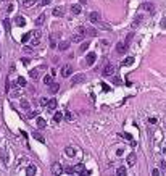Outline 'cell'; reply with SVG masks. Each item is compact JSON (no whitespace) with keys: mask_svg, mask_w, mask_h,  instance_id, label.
<instances>
[{"mask_svg":"<svg viewBox=\"0 0 166 176\" xmlns=\"http://www.w3.org/2000/svg\"><path fill=\"white\" fill-rule=\"evenodd\" d=\"M84 36H86V27L79 26L76 29V32H74V36H73V42H81L82 39H84Z\"/></svg>","mask_w":166,"mask_h":176,"instance_id":"1","label":"cell"},{"mask_svg":"<svg viewBox=\"0 0 166 176\" xmlns=\"http://www.w3.org/2000/svg\"><path fill=\"white\" fill-rule=\"evenodd\" d=\"M115 70H116V68H115V65H113V63H108L106 66L103 68V71H102V75H103V76H111L113 73H115Z\"/></svg>","mask_w":166,"mask_h":176,"instance_id":"2","label":"cell"},{"mask_svg":"<svg viewBox=\"0 0 166 176\" xmlns=\"http://www.w3.org/2000/svg\"><path fill=\"white\" fill-rule=\"evenodd\" d=\"M73 75V66L71 65H64V66L61 68V76L63 78H69Z\"/></svg>","mask_w":166,"mask_h":176,"instance_id":"3","label":"cell"},{"mask_svg":"<svg viewBox=\"0 0 166 176\" xmlns=\"http://www.w3.org/2000/svg\"><path fill=\"white\" fill-rule=\"evenodd\" d=\"M40 37H42V32H39V31H32V41H31V44H32V45H39Z\"/></svg>","mask_w":166,"mask_h":176,"instance_id":"4","label":"cell"},{"mask_svg":"<svg viewBox=\"0 0 166 176\" xmlns=\"http://www.w3.org/2000/svg\"><path fill=\"white\" fill-rule=\"evenodd\" d=\"M116 52H118L119 55L126 53V52H127V44H126V42H119V44L116 45Z\"/></svg>","mask_w":166,"mask_h":176,"instance_id":"5","label":"cell"},{"mask_svg":"<svg viewBox=\"0 0 166 176\" xmlns=\"http://www.w3.org/2000/svg\"><path fill=\"white\" fill-rule=\"evenodd\" d=\"M87 18H89L90 23H98V21H100V13H97V12H90Z\"/></svg>","mask_w":166,"mask_h":176,"instance_id":"6","label":"cell"},{"mask_svg":"<svg viewBox=\"0 0 166 176\" xmlns=\"http://www.w3.org/2000/svg\"><path fill=\"white\" fill-rule=\"evenodd\" d=\"M45 66H44V65H42V66H39V68H32L31 71H29V76L32 78V79H37L39 78V73H40V70H44Z\"/></svg>","mask_w":166,"mask_h":176,"instance_id":"7","label":"cell"},{"mask_svg":"<svg viewBox=\"0 0 166 176\" xmlns=\"http://www.w3.org/2000/svg\"><path fill=\"white\" fill-rule=\"evenodd\" d=\"M52 173L57 174V176H58V174H63V166H61L60 163H53V165H52Z\"/></svg>","mask_w":166,"mask_h":176,"instance_id":"8","label":"cell"},{"mask_svg":"<svg viewBox=\"0 0 166 176\" xmlns=\"http://www.w3.org/2000/svg\"><path fill=\"white\" fill-rule=\"evenodd\" d=\"M52 15H53V16H57V18L63 16V15H64V7H55L53 10H52Z\"/></svg>","mask_w":166,"mask_h":176,"instance_id":"9","label":"cell"},{"mask_svg":"<svg viewBox=\"0 0 166 176\" xmlns=\"http://www.w3.org/2000/svg\"><path fill=\"white\" fill-rule=\"evenodd\" d=\"M73 171H74V174H82L86 171V168H84V165H82V163H78V165L73 166Z\"/></svg>","mask_w":166,"mask_h":176,"instance_id":"10","label":"cell"},{"mask_svg":"<svg viewBox=\"0 0 166 176\" xmlns=\"http://www.w3.org/2000/svg\"><path fill=\"white\" fill-rule=\"evenodd\" d=\"M95 60H97V55H95L94 52L87 53V57H86V63H87V65H94V63H95Z\"/></svg>","mask_w":166,"mask_h":176,"instance_id":"11","label":"cell"},{"mask_svg":"<svg viewBox=\"0 0 166 176\" xmlns=\"http://www.w3.org/2000/svg\"><path fill=\"white\" fill-rule=\"evenodd\" d=\"M86 81V75H76L71 79V84H78V82H84Z\"/></svg>","mask_w":166,"mask_h":176,"instance_id":"12","label":"cell"},{"mask_svg":"<svg viewBox=\"0 0 166 176\" xmlns=\"http://www.w3.org/2000/svg\"><path fill=\"white\" fill-rule=\"evenodd\" d=\"M0 158H2L3 165H8V152H7V149H0Z\"/></svg>","mask_w":166,"mask_h":176,"instance_id":"13","label":"cell"},{"mask_svg":"<svg viewBox=\"0 0 166 176\" xmlns=\"http://www.w3.org/2000/svg\"><path fill=\"white\" fill-rule=\"evenodd\" d=\"M135 160H137L135 154H129V155H127V158H126V163H127L129 166H132V165L135 163Z\"/></svg>","mask_w":166,"mask_h":176,"instance_id":"14","label":"cell"},{"mask_svg":"<svg viewBox=\"0 0 166 176\" xmlns=\"http://www.w3.org/2000/svg\"><path fill=\"white\" fill-rule=\"evenodd\" d=\"M55 108H57V99L49 100V104H47V110H49V112H53Z\"/></svg>","mask_w":166,"mask_h":176,"instance_id":"15","label":"cell"},{"mask_svg":"<svg viewBox=\"0 0 166 176\" xmlns=\"http://www.w3.org/2000/svg\"><path fill=\"white\" fill-rule=\"evenodd\" d=\"M119 136H121L123 139H126V141H129V142H131V145H132V147L135 145V141L132 139V136H131V134H127V133H123V134H119Z\"/></svg>","mask_w":166,"mask_h":176,"instance_id":"16","label":"cell"},{"mask_svg":"<svg viewBox=\"0 0 166 176\" xmlns=\"http://www.w3.org/2000/svg\"><path fill=\"white\" fill-rule=\"evenodd\" d=\"M82 12V8H81V5H78V3H74V5H71V13L73 15H79Z\"/></svg>","mask_w":166,"mask_h":176,"instance_id":"17","label":"cell"},{"mask_svg":"<svg viewBox=\"0 0 166 176\" xmlns=\"http://www.w3.org/2000/svg\"><path fill=\"white\" fill-rule=\"evenodd\" d=\"M15 24L20 26V27H23V26L26 24V20H24L23 16H16V18H15Z\"/></svg>","mask_w":166,"mask_h":176,"instance_id":"18","label":"cell"},{"mask_svg":"<svg viewBox=\"0 0 166 176\" xmlns=\"http://www.w3.org/2000/svg\"><path fill=\"white\" fill-rule=\"evenodd\" d=\"M64 154L68 157H76V149L74 147H66V149H64Z\"/></svg>","mask_w":166,"mask_h":176,"instance_id":"19","label":"cell"},{"mask_svg":"<svg viewBox=\"0 0 166 176\" xmlns=\"http://www.w3.org/2000/svg\"><path fill=\"white\" fill-rule=\"evenodd\" d=\"M134 60H135L134 57H127V58H124V60H123V63H121V65H123V66H131V65L134 63Z\"/></svg>","mask_w":166,"mask_h":176,"instance_id":"20","label":"cell"},{"mask_svg":"<svg viewBox=\"0 0 166 176\" xmlns=\"http://www.w3.org/2000/svg\"><path fill=\"white\" fill-rule=\"evenodd\" d=\"M35 124H37V128H40V129H44L45 126H47V123H45V120L44 118H37V120H35Z\"/></svg>","mask_w":166,"mask_h":176,"instance_id":"21","label":"cell"},{"mask_svg":"<svg viewBox=\"0 0 166 176\" xmlns=\"http://www.w3.org/2000/svg\"><path fill=\"white\" fill-rule=\"evenodd\" d=\"M32 137L35 139V141H39V142H45V139H44V136L39 133V131H35V133H32Z\"/></svg>","mask_w":166,"mask_h":176,"instance_id":"22","label":"cell"},{"mask_svg":"<svg viewBox=\"0 0 166 176\" xmlns=\"http://www.w3.org/2000/svg\"><path fill=\"white\" fill-rule=\"evenodd\" d=\"M69 47V41H61L60 44H58V49L60 50H66Z\"/></svg>","mask_w":166,"mask_h":176,"instance_id":"23","label":"cell"},{"mask_svg":"<svg viewBox=\"0 0 166 176\" xmlns=\"http://www.w3.org/2000/svg\"><path fill=\"white\" fill-rule=\"evenodd\" d=\"M58 89H60V86L57 84V82H53V84L50 82V86H49V90L52 92V94H55V92H58Z\"/></svg>","mask_w":166,"mask_h":176,"instance_id":"24","label":"cell"},{"mask_svg":"<svg viewBox=\"0 0 166 176\" xmlns=\"http://www.w3.org/2000/svg\"><path fill=\"white\" fill-rule=\"evenodd\" d=\"M26 173L29 174V176H34V174H35V166H34V165H27Z\"/></svg>","mask_w":166,"mask_h":176,"instance_id":"25","label":"cell"},{"mask_svg":"<svg viewBox=\"0 0 166 176\" xmlns=\"http://www.w3.org/2000/svg\"><path fill=\"white\" fill-rule=\"evenodd\" d=\"M35 2H39V0H23V7H24V8H29V7H32Z\"/></svg>","mask_w":166,"mask_h":176,"instance_id":"26","label":"cell"},{"mask_svg":"<svg viewBox=\"0 0 166 176\" xmlns=\"http://www.w3.org/2000/svg\"><path fill=\"white\" fill-rule=\"evenodd\" d=\"M142 7H144V10H147V12H150V13L153 12V3H152V2H145V3H144Z\"/></svg>","mask_w":166,"mask_h":176,"instance_id":"27","label":"cell"},{"mask_svg":"<svg viewBox=\"0 0 166 176\" xmlns=\"http://www.w3.org/2000/svg\"><path fill=\"white\" fill-rule=\"evenodd\" d=\"M61 120H63V113H61V112H57V113L53 115V121H55V123H60Z\"/></svg>","mask_w":166,"mask_h":176,"instance_id":"28","label":"cell"},{"mask_svg":"<svg viewBox=\"0 0 166 176\" xmlns=\"http://www.w3.org/2000/svg\"><path fill=\"white\" fill-rule=\"evenodd\" d=\"M31 37H32V32H26V34H23V37H21V42H27V41H31Z\"/></svg>","mask_w":166,"mask_h":176,"instance_id":"29","label":"cell"},{"mask_svg":"<svg viewBox=\"0 0 166 176\" xmlns=\"http://www.w3.org/2000/svg\"><path fill=\"white\" fill-rule=\"evenodd\" d=\"M44 21H45V15H39L37 20H35V24L40 26V24H44Z\"/></svg>","mask_w":166,"mask_h":176,"instance_id":"30","label":"cell"},{"mask_svg":"<svg viewBox=\"0 0 166 176\" xmlns=\"http://www.w3.org/2000/svg\"><path fill=\"white\" fill-rule=\"evenodd\" d=\"M140 21H142V16H140V15H137V16H135V20H134V23H132V27H137V26L140 24Z\"/></svg>","mask_w":166,"mask_h":176,"instance_id":"31","label":"cell"},{"mask_svg":"<svg viewBox=\"0 0 166 176\" xmlns=\"http://www.w3.org/2000/svg\"><path fill=\"white\" fill-rule=\"evenodd\" d=\"M16 82H18V86H20V87H24V86H26V79H24L23 76L18 78V79H16Z\"/></svg>","mask_w":166,"mask_h":176,"instance_id":"32","label":"cell"},{"mask_svg":"<svg viewBox=\"0 0 166 176\" xmlns=\"http://www.w3.org/2000/svg\"><path fill=\"white\" fill-rule=\"evenodd\" d=\"M89 45H90L89 42H82V44H81V47H79V52H86V50L89 49Z\"/></svg>","mask_w":166,"mask_h":176,"instance_id":"33","label":"cell"},{"mask_svg":"<svg viewBox=\"0 0 166 176\" xmlns=\"http://www.w3.org/2000/svg\"><path fill=\"white\" fill-rule=\"evenodd\" d=\"M63 174H74V171H73L71 166H64V168H63Z\"/></svg>","mask_w":166,"mask_h":176,"instance_id":"34","label":"cell"},{"mask_svg":"<svg viewBox=\"0 0 166 176\" xmlns=\"http://www.w3.org/2000/svg\"><path fill=\"white\" fill-rule=\"evenodd\" d=\"M21 108H24V110H29V102H27L26 99H21Z\"/></svg>","mask_w":166,"mask_h":176,"instance_id":"35","label":"cell"},{"mask_svg":"<svg viewBox=\"0 0 166 176\" xmlns=\"http://www.w3.org/2000/svg\"><path fill=\"white\" fill-rule=\"evenodd\" d=\"M116 173H118L119 176H124V174H126V166H119V168L116 170Z\"/></svg>","mask_w":166,"mask_h":176,"instance_id":"36","label":"cell"},{"mask_svg":"<svg viewBox=\"0 0 166 176\" xmlns=\"http://www.w3.org/2000/svg\"><path fill=\"white\" fill-rule=\"evenodd\" d=\"M50 47H52V49H53V47H58V44H57V41H55L53 36H50Z\"/></svg>","mask_w":166,"mask_h":176,"instance_id":"37","label":"cell"},{"mask_svg":"<svg viewBox=\"0 0 166 176\" xmlns=\"http://www.w3.org/2000/svg\"><path fill=\"white\" fill-rule=\"evenodd\" d=\"M3 26H5V31L10 32V21H8V20H3Z\"/></svg>","mask_w":166,"mask_h":176,"instance_id":"38","label":"cell"},{"mask_svg":"<svg viewBox=\"0 0 166 176\" xmlns=\"http://www.w3.org/2000/svg\"><path fill=\"white\" fill-rule=\"evenodd\" d=\"M132 37H134V32H129V34H127V37H126V41H124V42H126V44H129V42H131V41H132Z\"/></svg>","mask_w":166,"mask_h":176,"instance_id":"39","label":"cell"},{"mask_svg":"<svg viewBox=\"0 0 166 176\" xmlns=\"http://www.w3.org/2000/svg\"><path fill=\"white\" fill-rule=\"evenodd\" d=\"M35 116H37V112H29V113H27V118H29V120H32Z\"/></svg>","mask_w":166,"mask_h":176,"instance_id":"40","label":"cell"},{"mask_svg":"<svg viewBox=\"0 0 166 176\" xmlns=\"http://www.w3.org/2000/svg\"><path fill=\"white\" fill-rule=\"evenodd\" d=\"M52 82V76H45L44 78V84H50Z\"/></svg>","mask_w":166,"mask_h":176,"instance_id":"41","label":"cell"},{"mask_svg":"<svg viewBox=\"0 0 166 176\" xmlns=\"http://www.w3.org/2000/svg\"><path fill=\"white\" fill-rule=\"evenodd\" d=\"M89 36H90V37H95V36H97V31L95 29H89V32H87Z\"/></svg>","mask_w":166,"mask_h":176,"instance_id":"42","label":"cell"},{"mask_svg":"<svg viewBox=\"0 0 166 176\" xmlns=\"http://www.w3.org/2000/svg\"><path fill=\"white\" fill-rule=\"evenodd\" d=\"M113 82H115V84H121V78H119V76H113Z\"/></svg>","mask_w":166,"mask_h":176,"instance_id":"43","label":"cell"},{"mask_svg":"<svg viewBox=\"0 0 166 176\" xmlns=\"http://www.w3.org/2000/svg\"><path fill=\"white\" fill-rule=\"evenodd\" d=\"M39 104H40V105H47V104H49V100H47V99H44V97H42V99L39 100Z\"/></svg>","mask_w":166,"mask_h":176,"instance_id":"44","label":"cell"},{"mask_svg":"<svg viewBox=\"0 0 166 176\" xmlns=\"http://www.w3.org/2000/svg\"><path fill=\"white\" fill-rule=\"evenodd\" d=\"M152 174H153V176H160V170H158V168H155V170L152 171Z\"/></svg>","mask_w":166,"mask_h":176,"instance_id":"45","label":"cell"},{"mask_svg":"<svg viewBox=\"0 0 166 176\" xmlns=\"http://www.w3.org/2000/svg\"><path fill=\"white\" fill-rule=\"evenodd\" d=\"M50 2H52V0H42V7H47Z\"/></svg>","mask_w":166,"mask_h":176,"instance_id":"46","label":"cell"},{"mask_svg":"<svg viewBox=\"0 0 166 176\" xmlns=\"http://www.w3.org/2000/svg\"><path fill=\"white\" fill-rule=\"evenodd\" d=\"M13 7H15V5H11V3H10V5H8V8H7V12H8V13H11V12H13Z\"/></svg>","mask_w":166,"mask_h":176,"instance_id":"47","label":"cell"},{"mask_svg":"<svg viewBox=\"0 0 166 176\" xmlns=\"http://www.w3.org/2000/svg\"><path fill=\"white\" fill-rule=\"evenodd\" d=\"M64 118H66V120H73V115H71L69 112H66V115H64Z\"/></svg>","mask_w":166,"mask_h":176,"instance_id":"48","label":"cell"},{"mask_svg":"<svg viewBox=\"0 0 166 176\" xmlns=\"http://www.w3.org/2000/svg\"><path fill=\"white\" fill-rule=\"evenodd\" d=\"M160 166H161V170H164V168H166V163H164V160H161V162H160Z\"/></svg>","mask_w":166,"mask_h":176,"instance_id":"49","label":"cell"},{"mask_svg":"<svg viewBox=\"0 0 166 176\" xmlns=\"http://www.w3.org/2000/svg\"><path fill=\"white\" fill-rule=\"evenodd\" d=\"M29 61H31V58H23V63L24 65H29Z\"/></svg>","mask_w":166,"mask_h":176,"instance_id":"50","label":"cell"},{"mask_svg":"<svg viewBox=\"0 0 166 176\" xmlns=\"http://www.w3.org/2000/svg\"><path fill=\"white\" fill-rule=\"evenodd\" d=\"M149 121H150V124H156V120H155V118H150Z\"/></svg>","mask_w":166,"mask_h":176,"instance_id":"51","label":"cell"},{"mask_svg":"<svg viewBox=\"0 0 166 176\" xmlns=\"http://www.w3.org/2000/svg\"><path fill=\"white\" fill-rule=\"evenodd\" d=\"M24 52H26V53H31V52H32V49H29V47H24Z\"/></svg>","mask_w":166,"mask_h":176,"instance_id":"52","label":"cell"}]
</instances>
